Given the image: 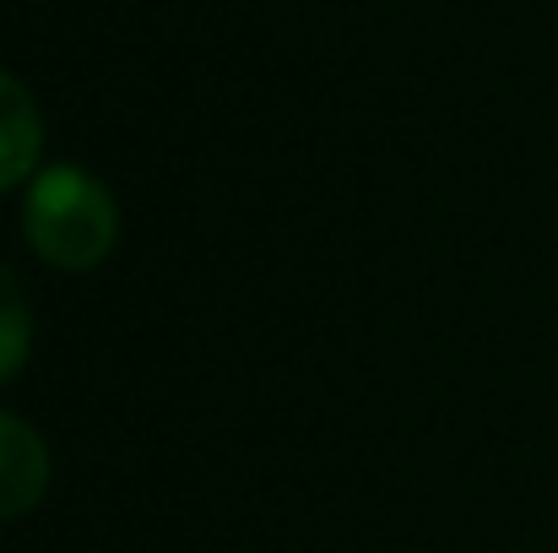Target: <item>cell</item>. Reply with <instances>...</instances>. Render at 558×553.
I'll return each mask as SVG.
<instances>
[{"label": "cell", "mask_w": 558, "mask_h": 553, "mask_svg": "<svg viewBox=\"0 0 558 553\" xmlns=\"http://www.w3.org/2000/svg\"><path fill=\"white\" fill-rule=\"evenodd\" d=\"M38 158H44L38 104L11 71H0V195L27 180L38 169Z\"/></svg>", "instance_id": "3"}, {"label": "cell", "mask_w": 558, "mask_h": 553, "mask_svg": "<svg viewBox=\"0 0 558 553\" xmlns=\"http://www.w3.org/2000/svg\"><path fill=\"white\" fill-rule=\"evenodd\" d=\"M49 489V445L44 434L0 407V521L27 516Z\"/></svg>", "instance_id": "2"}, {"label": "cell", "mask_w": 558, "mask_h": 553, "mask_svg": "<svg viewBox=\"0 0 558 553\" xmlns=\"http://www.w3.org/2000/svg\"><path fill=\"white\" fill-rule=\"evenodd\" d=\"M22 228H27V244H33L49 266L87 272V266H98V261L114 250L120 206H114L109 184L93 180L87 169H76V164H49V169H38V180L27 190Z\"/></svg>", "instance_id": "1"}, {"label": "cell", "mask_w": 558, "mask_h": 553, "mask_svg": "<svg viewBox=\"0 0 558 553\" xmlns=\"http://www.w3.org/2000/svg\"><path fill=\"white\" fill-rule=\"evenodd\" d=\"M27 348H33V315H27L16 272L0 261V380H11L27 364Z\"/></svg>", "instance_id": "4"}]
</instances>
